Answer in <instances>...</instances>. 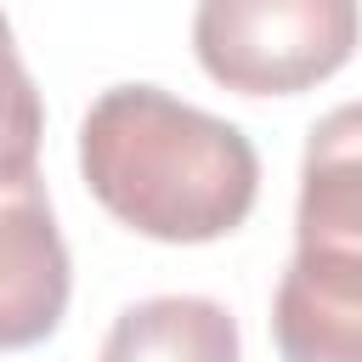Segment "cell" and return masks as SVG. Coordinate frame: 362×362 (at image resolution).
<instances>
[{
    "label": "cell",
    "instance_id": "obj_1",
    "mask_svg": "<svg viewBox=\"0 0 362 362\" xmlns=\"http://www.w3.org/2000/svg\"><path fill=\"white\" fill-rule=\"evenodd\" d=\"M79 175L96 204L153 243H215L260 192L255 141L158 85H113L79 124Z\"/></svg>",
    "mask_w": 362,
    "mask_h": 362
},
{
    "label": "cell",
    "instance_id": "obj_2",
    "mask_svg": "<svg viewBox=\"0 0 362 362\" xmlns=\"http://www.w3.org/2000/svg\"><path fill=\"white\" fill-rule=\"evenodd\" d=\"M362 45L356 0H198L192 51L238 96H294L322 85Z\"/></svg>",
    "mask_w": 362,
    "mask_h": 362
},
{
    "label": "cell",
    "instance_id": "obj_3",
    "mask_svg": "<svg viewBox=\"0 0 362 362\" xmlns=\"http://www.w3.org/2000/svg\"><path fill=\"white\" fill-rule=\"evenodd\" d=\"M74 266L40 181L0 187V351H28L57 334Z\"/></svg>",
    "mask_w": 362,
    "mask_h": 362
},
{
    "label": "cell",
    "instance_id": "obj_4",
    "mask_svg": "<svg viewBox=\"0 0 362 362\" xmlns=\"http://www.w3.org/2000/svg\"><path fill=\"white\" fill-rule=\"evenodd\" d=\"M294 255L362 272V102H345L311 124L300 158Z\"/></svg>",
    "mask_w": 362,
    "mask_h": 362
},
{
    "label": "cell",
    "instance_id": "obj_5",
    "mask_svg": "<svg viewBox=\"0 0 362 362\" xmlns=\"http://www.w3.org/2000/svg\"><path fill=\"white\" fill-rule=\"evenodd\" d=\"M272 339L283 362H362V272L294 255L272 300Z\"/></svg>",
    "mask_w": 362,
    "mask_h": 362
},
{
    "label": "cell",
    "instance_id": "obj_6",
    "mask_svg": "<svg viewBox=\"0 0 362 362\" xmlns=\"http://www.w3.org/2000/svg\"><path fill=\"white\" fill-rule=\"evenodd\" d=\"M96 362H243V345L221 300L153 294L113 317Z\"/></svg>",
    "mask_w": 362,
    "mask_h": 362
},
{
    "label": "cell",
    "instance_id": "obj_7",
    "mask_svg": "<svg viewBox=\"0 0 362 362\" xmlns=\"http://www.w3.org/2000/svg\"><path fill=\"white\" fill-rule=\"evenodd\" d=\"M40 136H45V107L0 11V187L40 181Z\"/></svg>",
    "mask_w": 362,
    "mask_h": 362
}]
</instances>
